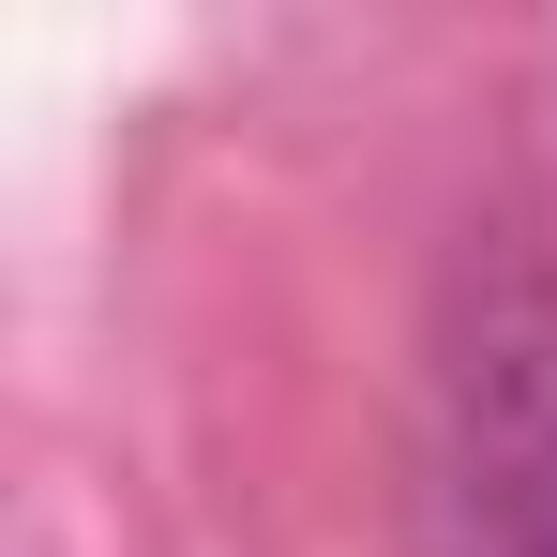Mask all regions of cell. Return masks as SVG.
<instances>
[{
    "label": "cell",
    "instance_id": "1",
    "mask_svg": "<svg viewBox=\"0 0 557 557\" xmlns=\"http://www.w3.org/2000/svg\"><path fill=\"white\" fill-rule=\"evenodd\" d=\"M422 557H557V257L467 242L422 317Z\"/></svg>",
    "mask_w": 557,
    "mask_h": 557
}]
</instances>
